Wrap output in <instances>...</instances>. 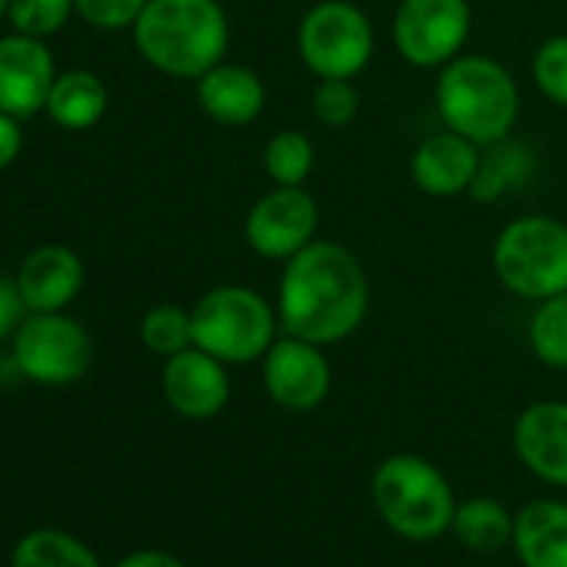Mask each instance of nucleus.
<instances>
[{"mask_svg":"<svg viewBox=\"0 0 567 567\" xmlns=\"http://www.w3.org/2000/svg\"><path fill=\"white\" fill-rule=\"evenodd\" d=\"M274 308L284 334L321 348L341 344L371 311L368 270L351 247L318 237L284 260Z\"/></svg>","mask_w":567,"mask_h":567,"instance_id":"f257e3e1","label":"nucleus"},{"mask_svg":"<svg viewBox=\"0 0 567 567\" xmlns=\"http://www.w3.org/2000/svg\"><path fill=\"white\" fill-rule=\"evenodd\" d=\"M131 38L154 71L197 81L227 58L230 21L220 0H147Z\"/></svg>","mask_w":567,"mask_h":567,"instance_id":"f03ea898","label":"nucleus"},{"mask_svg":"<svg viewBox=\"0 0 567 567\" xmlns=\"http://www.w3.org/2000/svg\"><path fill=\"white\" fill-rule=\"evenodd\" d=\"M434 107L447 131L487 147L514 134L520 87L491 54H457L437 71Z\"/></svg>","mask_w":567,"mask_h":567,"instance_id":"7ed1b4c3","label":"nucleus"},{"mask_svg":"<svg viewBox=\"0 0 567 567\" xmlns=\"http://www.w3.org/2000/svg\"><path fill=\"white\" fill-rule=\"evenodd\" d=\"M381 520L404 540H434L451 530L457 497L444 471L421 454H391L371 477Z\"/></svg>","mask_w":567,"mask_h":567,"instance_id":"20e7f679","label":"nucleus"},{"mask_svg":"<svg viewBox=\"0 0 567 567\" xmlns=\"http://www.w3.org/2000/svg\"><path fill=\"white\" fill-rule=\"evenodd\" d=\"M501 288L520 301H544L567 291V224L550 214H524L501 227L491 247Z\"/></svg>","mask_w":567,"mask_h":567,"instance_id":"39448f33","label":"nucleus"},{"mask_svg":"<svg viewBox=\"0 0 567 567\" xmlns=\"http://www.w3.org/2000/svg\"><path fill=\"white\" fill-rule=\"evenodd\" d=\"M194 348L224 364H254L277 341V308L244 284H217L190 308Z\"/></svg>","mask_w":567,"mask_h":567,"instance_id":"423d86ee","label":"nucleus"},{"mask_svg":"<svg viewBox=\"0 0 567 567\" xmlns=\"http://www.w3.org/2000/svg\"><path fill=\"white\" fill-rule=\"evenodd\" d=\"M378 51L371 18L351 0H318L298 24V58L318 78H361Z\"/></svg>","mask_w":567,"mask_h":567,"instance_id":"0eeeda50","label":"nucleus"},{"mask_svg":"<svg viewBox=\"0 0 567 567\" xmlns=\"http://www.w3.org/2000/svg\"><path fill=\"white\" fill-rule=\"evenodd\" d=\"M11 361L21 378L41 388L78 384L94 364L91 331L64 311L28 315L11 338Z\"/></svg>","mask_w":567,"mask_h":567,"instance_id":"6e6552de","label":"nucleus"},{"mask_svg":"<svg viewBox=\"0 0 567 567\" xmlns=\"http://www.w3.org/2000/svg\"><path fill=\"white\" fill-rule=\"evenodd\" d=\"M471 24L467 0H401L391 18V44L404 64L441 71L464 54Z\"/></svg>","mask_w":567,"mask_h":567,"instance_id":"1a4fd4ad","label":"nucleus"},{"mask_svg":"<svg viewBox=\"0 0 567 567\" xmlns=\"http://www.w3.org/2000/svg\"><path fill=\"white\" fill-rule=\"evenodd\" d=\"M321 207L305 187L274 184L260 194L244 217V240L264 260H291L311 240H318Z\"/></svg>","mask_w":567,"mask_h":567,"instance_id":"9d476101","label":"nucleus"},{"mask_svg":"<svg viewBox=\"0 0 567 567\" xmlns=\"http://www.w3.org/2000/svg\"><path fill=\"white\" fill-rule=\"evenodd\" d=\"M260 381L277 408L308 414L328 401L334 374L321 344L284 334L260 358Z\"/></svg>","mask_w":567,"mask_h":567,"instance_id":"9b49d317","label":"nucleus"},{"mask_svg":"<svg viewBox=\"0 0 567 567\" xmlns=\"http://www.w3.org/2000/svg\"><path fill=\"white\" fill-rule=\"evenodd\" d=\"M58 81L54 54L48 41L31 34L0 38V111L31 121L48 107V94Z\"/></svg>","mask_w":567,"mask_h":567,"instance_id":"f8f14e48","label":"nucleus"},{"mask_svg":"<svg viewBox=\"0 0 567 567\" xmlns=\"http://www.w3.org/2000/svg\"><path fill=\"white\" fill-rule=\"evenodd\" d=\"M161 391L174 414L187 421H210L230 401L227 364L200 348H187L164 361Z\"/></svg>","mask_w":567,"mask_h":567,"instance_id":"ddd939ff","label":"nucleus"},{"mask_svg":"<svg viewBox=\"0 0 567 567\" xmlns=\"http://www.w3.org/2000/svg\"><path fill=\"white\" fill-rule=\"evenodd\" d=\"M511 444L537 481L567 487V401L527 404L514 421Z\"/></svg>","mask_w":567,"mask_h":567,"instance_id":"4468645a","label":"nucleus"},{"mask_svg":"<svg viewBox=\"0 0 567 567\" xmlns=\"http://www.w3.org/2000/svg\"><path fill=\"white\" fill-rule=\"evenodd\" d=\"M18 288L31 315L68 311L84 291V260L68 244H38L18 267Z\"/></svg>","mask_w":567,"mask_h":567,"instance_id":"2eb2a0df","label":"nucleus"},{"mask_svg":"<svg viewBox=\"0 0 567 567\" xmlns=\"http://www.w3.org/2000/svg\"><path fill=\"white\" fill-rule=\"evenodd\" d=\"M477 167H481V144H474L447 127L437 134H427L411 154L414 187L437 200L471 194Z\"/></svg>","mask_w":567,"mask_h":567,"instance_id":"dca6fc26","label":"nucleus"},{"mask_svg":"<svg viewBox=\"0 0 567 567\" xmlns=\"http://www.w3.org/2000/svg\"><path fill=\"white\" fill-rule=\"evenodd\" d=\"M200 111L220 127H247L267 107V84L257 71L244 64L220 61L194 81Z\"/></svg>","mask_w":567,"mask_h":567,"instance_id":"f3484780","label":"nucleus"},{"mask_svg":"<svg viewBox=\"0 0 567 567\" xmlns=\"http://www.w3.org/2000/svg\"><path fill=\"white\" fill-rule=\"evenodd\" d=\"M511 547L524 567H567V504L530 501L514 514Z\"/></svg>","mask_w":567,"mask_h":567,"instance_id":"a211bd4d","label":"nucleus"},{"mask_svg":"<svg viewBox=\"0 0 567 567\" xmlns=\"http://www.w3.org/2000/svg\"><path fill=\"white\" fill-rule=\"evenodd\" d=\"M107 104H111L107 84L94 71L74 68V71L58 74V81L48 94L44 114L64 131H91L104 121Z\"/></svg>","mask_w":567,"mask_h":567,"instance_id":"6ab92c4d","label":"nucleus"},{"mask_svg":"<svg viewBox=\"0 0 567 567\" xmlns=\"http://www.w3.org/2000/svg\"><path fill=\"white\" fill-rule=\"evenodd\" d=\"M534 171H537V154L530 151V144L514 141V137L487 144V147H481V167H477L471 197L494 204V200L527 187Z\"/></svg>","mask_w":567,"mask_h":567,"instance_id":"aec40b11","label":"nucleus"},{"mask_svg":"<svg viewBox=\"0 0 567 567\" xmlns=\"http://www.w3.org/2000/svg\"><path fill=\"white\" fill-rule=\"evenodd\" d=\"M451 534L477 554H494L514 537V514L494 497H467L457 504Z\"/></svg>","mask_w":567,"mask_h":567,"instance_id":"412c9836","label":"nucleus"},{"mask_svg":"<svg viewBox=\"0 0 567 567\" xmlns=\"http://www.w3.org/2000/svg\"><path fill=\"white\" fill-rule=\"evenodd\" d=\"M11 567H101L97 554L64 530H31L18 540Z\"/></svg>","mask_w":567,"mask_h":567,"instance_id":"4be33fe9","label":"nucleus"},{"mask_svg":"<svg viewBox=\"0 0 567 567\" xmlns=\"http://www.w3.org/2000/svg\"><path fill=\"white\" fill-rule=\"evenodd\" d=\"M315 161H318L315 141L305 131H291V127L277 131L260 154L264 174L270 177V184L280 187H305V181L315 171Z\"/></svg>","mask_w":567,"mask_h":567,"instance_id":"5701e85b","label":"nucleus"},{"mask_svg":"<svg viewBox=\"0 0 567 567\" xmlns=\"http://www.w3.org/2000/svg\"><path fill=\"white\" fill-rule=\"evenodd\" d=\"M527 344L544 368L567 371V291L534 305L527 321Z\"/></svg>","mask_w":567,"mask_h":567,"instance_id":"b1692460","label":"nucleus"},{"mask_svg":"<svg viewBox=\"0 0 567 567\" xmlns=\"http://www.w3.org/2000/svg\"><path fill=\"white\" fill-rule=\"evenodd\" d=\"M137 331H141V344L164 361L194 348V321H190V311L181 305H154L141 318Z\"/></svg>","mask_w":567,"mask_h":567,"instance_id":"393cba45","label":"nucleus"},{"mask_svg":"<svg viewBox=\"0 0 567 567\" xmlns=\"http://www.w3.org/2000/svg\"><path fill=\"white\" fill-rule=\"evenodd\" d=\"M78 14L74 0H11L8 8V24L18 34H31V38H54L68 28V21Z\"/></svg>","mask_w":567,"mask_h":567,"instance_id":"a878e982","label":"nucleus"},{"mask_svg":"<svg viewBox=\"0 0 567 567\" xmlns=\"http://www.w3.org/2000/svg\"><path fill=\"white\" fill-rule=\"evenodd\" d=\"M530 81L560 111H567V34L540 41L530 58Z\"/></svg>","mask_w":567,"mask_h":567,"instance_id":"bb28decb","label":"nucleus"},{"mask_svg":"<svg viewBox=\"0 0 567 567\" xmlns=\"http://www.w3.org/2000/svg\"><path fill=\"white\" fill-rule=\"evenodd\" d=\"M361 111V94L354 87V81H341V78H328L318 81L311 91V114L321 127L341 131L348 124H354Z\"/></svg>","mask_w":567,"mask_h":567,"instance_id":"cd10ccee","label":"nucleus"},{"mask_svg":"<svg viewBox=\"0 0 567 567\" xmlns=\"http://www.w3.org/2000/svg\"><path fill=\"white\" fill-rule=\"evenodd\" d=\"M74 8L84 24L114 34V31H131L137 24L147 0H74Z\"/></svg>","mask_w":567,"mask_h":567,"instance_id":"c85d7f7f","label":"nucleus"},{"mask_svg":"<svg viewBox=\"0 0 567 567\" xmlns=\"http://www.w3.org/2000/svg\"><path fill=\"white\" fill-rule=\"evenodd\" d=\"M28 305L21 298V288H18V277L0 270V344L11 341L18 334V328L24 324L28 318Z\"/></svg>","mask_w":567,"mask_h":567,"instance_id":"c756f323","label":"nucleus"},{"mask_svg":"<svg viewBox=\"0 0 567 567\" xmlns=\"http://www.w3.org/2000/svg\"><path fill=\"white\" fill-rule=\"evenodd\" d=\"M21 124L24 121H18V117L0 111V171H8L21 157V151H24V131H21Z\"/></svg>","mask_w":567,"mask_h":567,"instance_id":"7c9ffc66","label":"nucleus"},{"mask_svg":"<svg viewBox=\"0 0 567 567\" xmlns=\"http://www.w3.org/2000/svg\"><path fill=\"white\" fill-rule=\"evenodd\" d=\"M114 567H187V564L167 550H134L124 560H117Z\"/></svg>","mask_w":567,"mask_h":567,"instance_id":"2f4dec72","label":"nucleus"},{"mask_svg":"<svg viewBox=\"0 0 567 567\" xmlns=\"http://www.w3.org/2000/svg\"><path fill=\"white\" fill-rule=\"evenodd\" d=\"M8 8H11V0H0V21H8Z\"/></svg>","mask_w":567,"mask_h":567,"instance_id":"473e14b6","label":"nucleus"}]
</instances>
